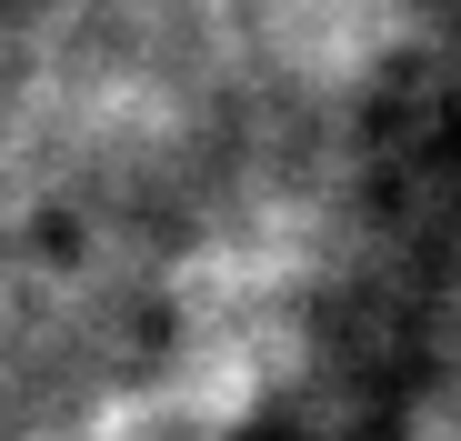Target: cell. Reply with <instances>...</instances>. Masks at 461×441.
Masks as SVG:
<instances>
[{"instance_id": "cell-1", "label": "cell", "mask_w": 461, "mask_h": 441, "mask_svg": "<svg viewBox=\"0 0 461 441\" xmlns=\"http://www.w3.org/2000/svg\"><path fill=\"white\" fill-rule=\"evenodd\" d=\"M31 11H41V0H0V60H11V50L31 40Z\"/></svg>"}]
</instances>
